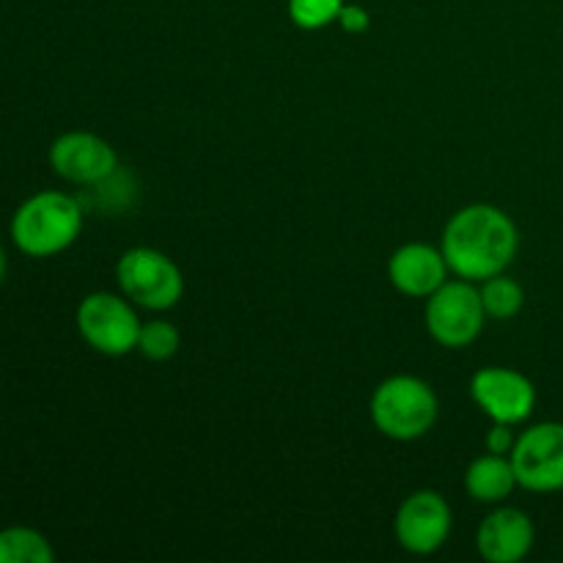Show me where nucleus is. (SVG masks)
<instances>
[{"label": "nucleus", "mask_w": 563, "mask_h": 563, "mask_svg": "<svg viewBox=\"0 0 563 563\" xmlns=\"http://www.w3.org/2000/svg\"><path fill=\"white\" fill-rule=\"evenodd\" d=\"M533 542H537L533 520L515 506H500L484 517L476 533L478 553L489 563L522 561L533 550Z\"/></svg>", "instance_id": "9b49d317"}, {"label": "nucleus", "mask_w": 563, "mask_h": 563, "mask_svg": "<svg viewBox=\"0 0 563 563\" xmlns=\"http://www.w3.org/2000/svg\"><path fill=\"white\" fill-rule=\"evenodd\" d=\"M471 396L495 423L509 427L528 421L537 407V388L531 379L506 366H487L473 374Z\"/></svg>", "instance_id": "1a4fd4ad"}, {"label": "nucleus", "mask_w": 563, "mask_h": 563, "mask_svg": "<svg viewBox=\"0 0 563 563\" xmlns=\"http://www.w3.org/2000/svg\"><path fill=\"white\" fill-rule=\"evenodd\" d=\"M77 330L82 341L99 355L121 357L137 350V335H141V319H137L132 300L113 291H93L86 295L75 313Z\"/></svg>", "instance_id": "423d86ee"}, {"label": "nucleus", "mask_w": 563, "mask_h": 563, "mask_svg": "<svg viewBox=\"0 0 563 563\" xmlns=\"http://www.w3.org/2000/svg\"><path fill=\"white\" fill-rule=\"evenodd\" d=\"M517 473L509 456L500 454H484L471 462L465 473V489L473 500L478 504H504L511 493H515Z\"/></svg>", "instance_id": "ddd939ff"}, {"label": "nucleus", "mask_w": 563, "mask_h": 563, "mask_svg": "<svg viewBox=\"0 0 563 563\" xmlns=\"http://www.w3.org/2000/svg\"><path fill=\"white\" fill-rule=\"evenodd\" d=\"M517 438L515 432H511L509 423H495L493 421V429L487 432V451L489 454H500V456H509L511 449H515Z\"/></svg>", "instance_id": "a211bd4d"}, {"label": "nucleus", "mask_w": 563, "mask_h": 563, "mask_svg": "<svg viewBox=\"0 0 563 563\" xmlns=\"http://www.w3.org/2000/svg\"><path fill=\"white\" fill-rule=\"evenodd\" d=\"M438 396L423 379L399 374L377 385L372 396V421L385 438L410 443L432 432L438 421Z\"/></svg>", "instance_id": "7ed1b4c3"}, {"label": "nucleus", "mask_w": 563, "mask_h": 563, "mask_svg": "<svg viewBox=\"0 0 563 563\" xmlns=\"http://www.w3.org/2000/svg\"><path fill=\"white\" fill-rule=\"evenodd\" d=\"M11 242L31 258H49L69 251L82 231V207L75 196L42 190L25 198L11 218Z\"/></svg>", "instance_id": "f03ea898"}, {"label": "nucleus", "mask_w": 563, "mask_h": 563, "mask_svg": "<svg viewBox=\"0 0 563 563\" xmlns=\"http://www.w3.org/2000/svg\"><path fill=\"white\" fill-rule=\"evenodd\" d=\"M517 484L528 493L563 489V423L544 421L526 429L509 454Z\"/></svg>", "instance_id": "0eeeda50"}, {"label": "nucleus", "mask_w": 563, "mask_h": 563, "mask_svg": "<svg viewBox=\"0 0 563 563\" xmlns=\"http://www.w3.org/2000/svg\"><path fill=\"white\" fill-rule=\"evenodd\" d=\"M121 295L148 311H168L185 295V278L174 258L154 247H132L115 264Z\"/></svg>", "instance_id": "20e7f679"}, {"label": "nucleus", "mask_w": 563, "mask_h": 563, "mask_svg": "<svg viewBox=\"0 0 563 563\" xmlns=\"http://www.w3.org/2000/svg\"><path fill=\"white\" fill-rule=\"evenodd\" d=\"M335 22H339L346 33H363L368 31V25H372V16H368V11L363 9V5L344 3V9H341L339 20Z\"/></svg>", "instance_id": "6ab92c4d"}, {"label": "nucleus", "mask_w": 563, "mask_h": 563, "mask_svg": "<svg viewBox=\"0 0 563 563\" xmlns=\"http://www.w3.org/2000/svg\"><path fill=\"white\" fill-rule=\"evenodd\" d=\"M423 319L432 341L445 350H465L482 335L487 322L482 291L473 286V280H445L434 295L427 297Z\"/></svg>", "instance_id": "39448f33"}, {"label": "nucleus", "mask_w": 563, "mask_h": 563, "mask_svg": "<svg viewBox=\"0 0 563 563\" xmlns=\"http://www.w3.org/2000/svg\"><path fill=\"white\" fill-rule=\"evenodd\" d=\"M5 269H9V258H5L3 245H0V284H3V280H5Z\"/></svg>", "instance_id": "aec40b11"}, {"label": "nucleus", "mask_w": 563, "mask_h": 563, "mask_svg": "<svg viewBox=\"0 0 563 563\" xmlns=\"http://www.w3.org/2000/svg\"><path fill=\"white\" fill-rule=\"evenodd\" d=\"M517 247L520 234L504 209L493 203H471L449 220L440 251L456 278L476 284L506 273L515 262Z\"/></svg>", "instance_id": "f257e3e1"}, {"label": "nucleus", "mask_w": 563, "mask_h": 563, "mask_svg": "<svg viewBox=\"0 0 563 563\" xmlns=\"http://www.w3.org/2000/svg\"><path fill=\"white\" fill-rule=\"evenodd\" d=\"M55 550L44 533L14 526L0 531V563H53Z\"/></svg>", "instance_id": "4468645a"}, {"label": "nucleus", "mask_w": 563, "mask_h": 563, "mask_svg": "<svg viewBox=\"0 0 563 563\" xmlns=\"http://www.w3.org/2000/svg\"><path fill=\"white\" fill-rule=\"evenodd\" d=\"M396 539L412 555H432L451 533V506L434 489H418L396 511Z\"/></svg>", "instance_id": "9d476101"}, {"label": "nucleus", "mask_w": 563, "mask_h": 563, "mask_svg": "<svg viewBox=\"0 0 563 563\" xmlns=\"http://www.w3.org/2000/svg\"><path fill=\"white\" fill-rule=\"evenodd\" d=\"M449 262L443 251L427 242H410L401 245L388 262V278L396 291L416 300H427L449 280Z\"/></svg>", "instance_id": "f8f14e48"}, {"label": "nucleus", "mask_w": 563, "mask_h": 563, "mask_svg": "<svg viewBox=\"0 0 563 563\" xmlns=\"http://www.w3.org/2000/svg\"><path fill=\"white\" fill-rule=\"evenodd\" d=\"M344 0H289V20L300 31H322L339 20Z\"/></svg>", "instance_id": "f3484780"}, {"label": "nucleus", "mask_w": 563, "mask_h": 563, "mask_svg": "<svg viewBox=\"0 0 563 563\" xmlns=\"http://www.w3.org/2000/svg\"><path fill=\"white\" fill-rule=\"evenodd\" d=\"M49 168L71 185H102L119 168V154L104 137L93 132H64L49 146Z\"/></svg>", "instance_id": "6e6552de"}, {"label": "nucleus", "mask_w": 563, "mask_h": 563, "mask_svg": "<svg viewBox=\"0 0 563 563\" xmlns=\"http://www.w3.org/2000/svg\"><path fill=\"white\" fill-rule=\"evenodd\" d=\"M478 291H482V306L487 311V317L500 319V322L515 319L522 311V306H526V291H522V286L504 273L482 280V289Z\"/></svg>", "instance_id": "2eb2a0df"}, {"label": "nucleus", "mask_w": 563, "mask_h": 563, "mask_svg": "<svg viewBox=\"0 0 563 563\" xmlns=\"http://www.w3.org/2000/svg\"><path fill=\"white\" fill-rule=\"evenodd\" d=\"M179 330L165 319H154V322L141 324V335H137V352L154 363H163L179 352Z\"/></svg>", "instance_id": "dca6fc26"}]
</instances>
